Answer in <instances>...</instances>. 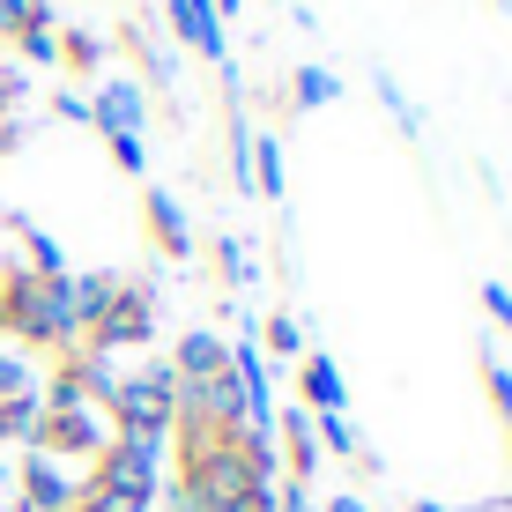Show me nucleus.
<instances>
[{
	"label": "nucleus",
	"instance_id": "1",
	"mask_svg": "<svg viewBox=\"0 0 512 512\" xmlns=\"http://www.w3.org/2000/svg\"><path fill=\"white\" fill-rule=\"evenodd\" d=\"M0 334H15V342L38 349V357L75 349L82 327H75V305H67V275H30L23 260H15V275H8V320H0Z\"/></svg>",
	"mask_w": 512,
	"mask_h": 512
},
{
	"label": "nucleus",
	"instance_id": "2",
	"mask_svg": "<svg viewBox=\"0 0 512 512\" xmlns=\"http://www.w3.org/2000/svg\"><path fill=\"white\" fill-rule=\"evenodd\" d=\"M104 423H112L119 438H156V446H171V423H179V379H171V364H149V372H127L104 394Z\"/></svg>",
	"mask_w": 512,
	"mask_h": 512
},
{
	"label": "nucleus",
	"instance_id": "3",
	"mask_svg": "<svg viewBox=\"0 0 512 512\" xmlns=\"http://www.w3.org/2000/svg\"><path fill=\"white\" fill-rule=\"evenodd\" d=\"M149 342H156V282L149 275H119L112 305H104V320L82 334V349L119 357V349H149Z\"/></svg>",
	"mask_w": 512,
	"mask_h": 512
},
{
	"label": "nucleus",
	"instance_id": "4",
	"mask_svg": "<svg viewBox=\"0 0 512 512\" xmlns=\"http://www.w3.org/2000/svg\"><path fill=\"white\" fill-rule=\"evenodd\" d=\"M82 483L119 490V498H134V505H156V490H164V446H156V438H119L112 431Z\"/></svg>",
	"mask_w": 512,
	"mask_h": 512
},
{
	"label": "nucleus",
	"instance_id": "5",
	"mask_svg": "<svg viewBox=\"0 0 512 512\" xmlns=\"http://www.w3.org/2000/svg\"><path fill=\"white\" fill-rule=\"evenodd\" d=\"M119 386V372H112V357H97V349H60L52 357V379L38 386V401L45 409H104V394Z\"/></svg>",
	"mask_w": 512,
	"mask_h": 512
},
{
	"label": "nucleus",
	"instance_id": "6",
	"mask_svg": "<svg viewBox=\"0 0 512 512\" xmlns=\"http://www.w3.org/2000/svg\"><path fill=\"white\" fill-rule=\"evenodd\" d=\"M104 438H112L104 409H45L23 453H45V461H60V468H67V461H97Z\"/></svg>",
	"mask_w": 512,
	"mask_h": 512
},
{
	"label": "nucleus",
	"instance_id": "7",
	"mask_svg": "<svg viewBox=\"0 0 512 512\" xmlns=\"http://www.w3.org/2000/svg\"><path fill=\"white\" fill-rule=\"evenodd\" d=\"M141 119H149V90H141L134 75H112V82H97V90H90V127L104 141L141 134Z\"/></svg>",
	"mask_w": 512,
	"mask_h": 512
},
{
	"label": "nucleus",
	"instance_id": "8",
	"mask_svg": "<svg viewBox=\"0 0 512 512\" xmlns=\"http://www.w3.org/2000/svg\"><path fill=\"white\" fill-rule=\"evenodd\" d=\"M15 512H75V475L60 461H45V453H23V468H15Z\"/></svg>",
	"mask_w": 512,
	"mask_h": 512
},
{
	"label": "nucleus",
	"instance_id": "9",
	"mask_svg": "<svg viewBox=\"0 0 512 512\" xmlns=\"http://www.w3.org/2000/svg\"><path fill=\"white\" fill-rule=\"evenodd\" d=\"M164 23H171V38H179L186 52H201L208 67L231 60V30L216 23V8H208V0H164Z\"/></svg>",
	"mask_w": 512,
	"mask_h": 512
},
{
	"label": "nucleus",
	"instance_id": "10",
	"mask_svg": "<svg viewBox=\"0 0 512 512\" xmlns=\"http://www.w3.org/2000/svg\"><path fill=\"white\" fill-rule=\"evenodd\" d=\"M223 372H231V342H223V334L186 327L179 342H171V379H179V386H208V379H223Z\"/></svg>",
	"mask_w": 512,
	"mask_h": 512
},
{
	"label": "nucleus",
	"instance_id": "11",
	"mask_svg": "<svg viewBox=\"0 0 512 512\" xmlns=\"http://www.w3.org/2000/svg\"><path fill=\"white\" fill-rule=\"evenodd\" d=\"M275 461H282V483H312L320 475V446H312V409H275Z\"/></svg>",
	"mask_w": 512,
	"mask_h": 512
},
{
	"label": "nucleus",
	"instance_id": "12",
	"mask_svg": "<svg viewBox=\"0 0 512 512\" xmlns=\"http://www.w3.org/2000/svg\"><path fill=\"white\" fill-rule=\"evenodd\" d=\"M141 223H149V245L164 260H193V223H186V208H179V193H171V186L141 193Z\"/></svg>",
	"mask_w": 512,
	"mask_h": 512
},
{
	"label": "nucleus",
	"instance_id": "13",
	"mask_svg": "<svg viewBox=\"0 0 512 512\" xmlns=\"http://www.w3.org/2000/svg\"><path fill=\"white\" fill-rule=\"evenodd\" d=\"M297 409H312V416H342L349 409V386H342V364L327 357V349H305L297 357Z\"/></svg>",
	"mask_w": 512,
	"mask_h": 512
},
{
	"label": "nucleus",
	"instance_id": "14",
	"mask_svg": "<svg viewBox=\"0 0 512 512\" xmlns=\"http://www.w3.org/2000/svg\"><path fill=\"white\" fill-rule=\"evenodd\" d=\"M104 45H119V52H127V60L141 67V90H171V75H179V60H171V45L164 38H149V30H134V23H119L112 30V38H104Z\"/></svg>",
	"mask_w": 512,
	"mask_h": 512
},
{
	"label": "nucleus",
	"instance_id": "15",
	"mask_svg": "<svg viewBox=\"0 0 512 512\" xmlns=\"http://www.w3.org/2000/svg\"><path fill=\"white\" fill-rule=\"evenodd\" d=\"M112 290H119V268H90V275H67V305H75V327L90 334L104 320V305H112Z\"/></svg>",
	"mask_w": 512,
	"mask_h": 512
},
{
	"label": "nucleus",
	"instance_id": "16",
	"mask_svg": "<svg viewBox=\"0 0 512 512\" xmlns=\"http://www.w3.org/2000/svg\"><path fill=\"white\" fill-rule=\"evenodd\" d=\"M253 193L260 201H282V193H290V164H282L275 134H253Z\"/></svg>",
	"mask_w": 512,
	"mask_h": 512
},
{
	"label": "nucleus",
	"instance_id": "17",
	"mask_svg": "<svg viewBox=\"0 0 512 512\" xmlns=\"http://www.w3.org/2000/svg\"><path fill=\"white\" fill-rule=\"evenodd\" d=\"M312 446H320V453H342V461H357L364 475H372L379 461H372V453H364V438L357 431H349V416H312Z\"/></svg>",
	"mask_w": 512,
	"mask_h": 512
},
{
	"label": "nucleus",
	"instance_id": "18",
	"mask_svg": "<svg viewBox=\"0 0 512 512\" xmlns=\"http://www.w3.org/2000/svg\"><path fill=\"white\" fill-rule=\"evenodd\" d=\"M334 97H342V82H334V67L305 60V67H297V75H290V104H297V112H320V104H334Z\"/></svg>",
	"mask_w": 512,
	"mask_h": 512
},
{
	"label": "nucleus",
	"instance_id": "19",
	"mask_svg": "<svg viewBox=\"0 0 512 512\" xmlns=\"http://www.w3.org/2000/svg\"><path fill=\"white\" fill-rule=\"evenodd\" d=\"M38 416H45L38 386H30V394H8V401H0V446H30V431H38Z\"/></svg>",
	"mask_w": 512,
	"mask_h": 512
},
{
	"label": "nucleus",
	"instance_id": "20",
	"mask_svg": "<svg viewBox=\"0 0 512 512\" xmlns=\"http://www.w3.org/2000/svg\"><path fill=\"white\" fill-rule=\"evenodd\" d=\"M372 90H379V104H386V119H394V127L409 134V141H423V112L409 104V90H401V82L386 75V67H372Z\"/></svg>",
	"mask_w": 512,
	"mask_h": 512
},
{
	"label": "nucleus",
	"instance_id": "21",
	"mask_svg": "<svg viewBox=\"0 0 512 512\" xmlns=\"http://www.w3.org/2000/svg\"><path fill=\"white\" fill-rule=\"evenodd\" d=\"M104 52H112V45L90 38V30H60V67H67V75H97Z\"/></svg>",
	"mask_w": 512,
	"mask_h": 512
},
{
	"label": "nucleus",
	"instance_id": "22",
	"mask_svg": "<svg viewBox=\"0 0 512 512\" xmlns=\"http://www.w3.org/2000/svg\"><path fill=\"white\" fill-rule=\"evenodd\" d=\"M208 260H216V282H223V290H245V282H253V253H245L238 238H216V245H208Z\"/></svg>",
	"mask_w": 512,
	"mask_h": 512
},
{
	"label": "nucleus",
	"instance_id": "23",
	"mask_svg": "<svg viewBox=\"0 0 512 512\" xmlns=\"http://www.w3.org/2000/svg\"><path fill=\"white\" fill-rule=\"evenodd\" d=\"M253 342H260V349H275V357H305V327H297L290 312H268Z\"/></svg>",
	"mask_w": 512,
	"mask_h": 512
},
{
	"label": "nucleus",
	"instance_id": "24",
	"mask_svg": "<svg viewBox=\"0 0 512 512\" xmlns=\"http://www.w3.org/2000/svg\"><path fill=\"white\" fill-rule=\"evenodd\" d=\"M475 372H483V394H490V409H498V423L512 431V372H505L498 357H490V349L475 357Z\"/></svg>",
	"mask_w": 512,
	"mask_h": 512
},
{
	"label": "nucleus",
	"instance_id": "25",
	"mask_svg": "<svg viewBox=\"0 0 512 512\" xmlns=\"http://www.w3.org/2000/svg\"><path fill=\"white\" fill-rule=\"evenodd\" d=\"M104 149H112V164L127 171V179H141V171H149V149H141V134H119V141H104Z\"/></svg>",
	"mask_w": 512,
	"mask_h": 512
},
{
	"label": "nucleus",
	"instance_id": "26",
	"mask_svg": "<svg viewBox=\"0 0 512 512\" xmlns=\"http://www.w3.org/2000/svg\"><path fill=\"white\" fill-rule=\"evenodd\" d=\"M8 394H30V364L15 357V349H0V401Z\"/></svg>",
	"mask_w": 512,
	"mask_h": 512
},
{
	"label": "nucleus",
	"instance_id": "27",
	"mask_svg": "<svg viewBox=\"0 0 512 512\" xmlns=\"http://www.w3.org/2000/svg\"><path fill=\"white\" fill-rule=\"evenodd\" d=\"M483 312L512 334V290H505V282H483Z\"/></svg>",
	"mask_w": 512,
	"mask_h": 512
},
{
	"label": "nucleus",
	"instance_id": "28",
	"mask_svg": "<svg viewBox=\"0 0 512 512\" xmlns=\"http://www.w3.org/2000/svg\"><path fill=\"white\" fill-rule=\"evenodd\" d=\"M52 112L75 119V127H90V90H60V97H52Z\"/></svg>",
	"mask_w": 512,
	"mask_h": 512
},
{
	"label": "nucleus",
	"instance_id": "29",
	"mask_svg": "<svg viewBox=\"0 0 512 512\" xmlns=\"http://www.w3.org/2000/svg\"><path fill=\"white\" fill-rule=\"evenodd\" d=\"M275 512H320L305 498V483H275Z\"/></svg>",
	"mask_w": 512,
	"mask_h": 512
},
{
	"label": "nucleus",
	"instance_id": "30",
	"mask_svg": "<svg viewBox=\"0 0 512 512\" xmlns=\"http://www.w3.org/2000/svg\"><path fill=\"white\" fill-rule=\"evenodd\" d=\"M15 149H23V119L8 112V119H0V156H15Z\"/></svg>",
	"mask_w": 512,
	"mask_h": 512
},
{
	"label": "nucleus",
	"instance_id": "31",
	"mask_svg": "<svg viewBox=\"0 0 512 512\" xmlns=\"http://www.w3.org/2000/svg\"><path fill=\"white\" fill-rule=\"evenodd\" d=\"M208 8H216V23L231 30V15H245V0H208Z\"/></svg>",
	"mask_w": 512,
	"mask_h": 512
},
{
	"label": "nucleus",
	"instance_id": "32",
	"mask_svg": "<svg viewBox=\"0 0 512 512\" xmlns=\"http://www.w3.org/2000/svg\"><path fill=\"white\" fill-rule=\"evenodd\" d=\"M320 512H364V498H327Z\"/></svg>",
	"mask_w": 512,
	"mask_h": 512
},
{
	"label": "nucleus",
	"instance_id": "33",
	"mask_svg": "<svg viewBox=\"0 0 512 512\" xmlns=\"http://www.w3.org/2000/svg\"><path fill=\"white\" fill-rule=\"evenodd\" d=\"M409 512H453V505H431V498H416V505H409Z\"/></svg>",
	"mask_w": 512,
	"mask_h": 512
},
{
	"label": "nucleus",
	"instance_id": "34",
	"mask_svg": "<svg viewBox=\"0 0 512 512\" xmlns=\"http://www.w3.org/2000/svg\"><path fill=\"white\" fill-rule=\"evenodd\" d=\"M498 8H512V0H498Z\"/></svg>",
	"mask_w": 512,
	"mask_h": 512
},
{
	"label": "nucleus",
	"instance_id": "35",
	"mask_svg": "<svg viewBox=\"0 0 512 512\" xmlns=\"http://www.w3.org/2000/svg\"><path fill=\"white\" fill-rule=\"evenodd\" d=\"M505 446H512V431H505Z\"/></svg>",
	"mask_w": 512,
	"mask_h": 512
}]
</instances>
